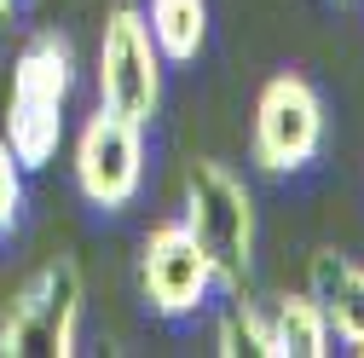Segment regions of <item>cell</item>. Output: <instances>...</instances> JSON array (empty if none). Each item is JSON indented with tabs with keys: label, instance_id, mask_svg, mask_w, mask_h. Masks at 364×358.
<instances>
[{
	"label": "cell",
	"instance_id": "12",
	"mask_svg": "<svg viewBox=\"0 0 364 358\" xmlns=\"http://www.w3.org/2000/svg\"><path fill=\"white\" fill-rule=\"evenodd\" d=\"M18 214H23V162L12 156L6 133H0V237L18 226Z\"/></svg>",
	"mask_w": 364,
	"mask_h": 358
},
{
	"label": "cell",
	"instance_id": "10",
	"mask_svg": "<svg viewBox=\"0 0 364 358\" xmlns=\"http://www.w3.org/2000/svg\"><path fill=\"white\" fill-rule=\"evenodd\" d=\"M272 341L278 358H324L330 352V318L312 295H284L272 306Z\"/></svg>",
	"mask_w": 364,
	"mask_h": 358
},
{
	"label": "cell",
	"instance_id": "5",
	"mask_svg": "<svg viewBox=\"0 0 364 358\" xmlns=\"http://www.w3.org/2000/svg\"><path fill=\"white\" fill-rule=\"evenodd\" d=\"M145 185V127L116 110H93L75 133V191L99 214H122Z\"/></svg>",
	"mask_w": 364,
	"mask_h": 358
},
{
	"label": "cell",
	"instance_id": "13",
	"mask_svg": "<svg viewBox=\"0 0 364 358\" xmlns=\"http://www.w3.org/2000/svg\"><path fill=\"white\" fill-rule=\"evenodd\" d=\"M12 6H18V0H0V23H6V18H12Z\"/></svg>",
	"mask_w": 364,
	"mask_h": 358
},
{
	"label": "cell",
	"instance_id": "7",
	"mask_svg": "<svg viewBox=\"0 0 364 358\" xmlns=\"http://www.w3.org/2000/svg\"><path fill=\"white\" fill-rule=\"evenodd\" d=\"M214 260L191 237L186 219H162L139 243V295L156 318H191L214 289Z\"/></svg>",
	"mask_w": 364,
	"mask_h": 358
},
{
	"label": "cell",
	"instance_id": "4",
	"mask_svg": "<svg viewBox=\"0 0 364 358\" xmlns=\"http://www.w3.org/2000/svg\"><path fill=\"white\" fill-rule=\"evenodd\" d=\"M99 104L139 127L162 110V53L139 6H116L99 35Z\"/></svg>",
	"mask_w": 364,
	"mask_h": 358
},
{
	"label": "cell",
	"instance_id": "2",
	"mask_svg": "<svg viewBox=\"0 0 364 358\" xmlns=\"http://www.w3.org/2000/svg\"><path fill=\"white\" fill-rule=\"evenodd\" d=\"M186 226L214 260V278L225 289H243L255 272V197L249 185L220 168V162H191L186 173Z\"/></svg>",
	"mask_w": 364,
	"mask_h": 358
},
{
	"label": "cell",
	"instance_id": "9",
	"mask_svg": "<svg viewBox=\"0 0 364 358\" xmlns=\"http://www.w3.org/2000/svg\"><path fill=\"white\" fill-rule=\"evenodd\" d=\"M145 23H151L162 64H191L208 40V0H151Z\"/></svg>",
	"mask_w": 364,
	"mask_h": 358
},
{
	"label": "cell",
	"instance_id": "1",
	"mask_svg": "<svg viewBox=\"0 0 364 358\" xmlns=\"http://www.w3.org/2000/svg\"><path fill=\"white\" fill-rule=\"evenodd\" d=\"M70 40L58 29H41L12 64V99H6V145L23 173L47 168L64 139V104H70Z\"/></svg>",
	"mask_w": 364,
	"mask_h": 358
},
{
	"label": "cell",
	"instance_id": "3",
	"mask_svg": "<svg viewBox=\"0 0 364 358\" xmlns=\"http://www.w3.org/2000/svg\"><path fill=\"white\" fill-rule=\"evenodd\" d=\"M75 330H81V266L58 254L12 295L6 318H0V358H70Z\"/></svg>",
	"mask_w": 364,
	"mask_h": 358
},
{
	"label": "cell",
	"instance_id": "6",
	"mask_svg": "<svg viewBox=\"0 0 364 358\" xmlns=\"http://www.w3.org/2000/svg\"><path fill=\"white\" fill-rule=\"evenodd\" d=\"M255 162L260 173H301L324 145V99L295 70L272 75L255 99Z\"/></svg>",
	"mask_w": 364,
	"mask_h": 358
},
{
	"label": "cell",
	"instance_id": "8",
	"mask_svg": "<svg viewBox=\"0 0 364 358\" xmlns=\"http://www.w3.org/2000/svg\"><path fill=\"white\" fill-rule=\"evenodd\" d=\"M312 300L324 306L330 335H341L353 352H364V266L336 249L312 254Z\"/></svg>",
	"mask_w": 364,
	"mask_h": 358
},
{
	"label": "cell",
	"instance_id": "11",
	"mask_svg": "<svg viewBox=\"0 0 364 358\" xmlns=\"http://www.w3.org/2000/svg\"><path fill=\"white\" fill-rule=\"evenodd\" d=\"M220 352L225 358H237V352H255V358H278V341H272V318L260 306L249 300H232L225 306V318H220Z\"/></svg>",
	"mask_w": 364,
	"mask_h": 358
}]
</instances>
